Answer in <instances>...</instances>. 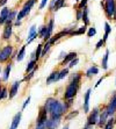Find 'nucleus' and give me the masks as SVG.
<instances>
[{
	"label": "nucleus",
	"mask_w": 116,
	"mask_h": 129,
	"mask_svg": "<svg viewBox=\"0 0 116 129\" xmlns=\"http://www.w3.org/2000/svg\"><path fill=\"white\" fill-rule=\"evenodd\" d=\"M11 70H12V64H7V66L5 68L4 70V73H3V80L4 81H7L9 78V73H11Z\"/></svg>",
	"instance_id": "b1692460"
},
{
	"label": "nucleus",
	"mask_w": 116,
	"mask_h": 129,
	"mask_svg": "<svg viewBox=\"0 0 116 129\" xmlns=\"http://www.w3.org/2000/svg\"><path fill=\"white\" fill-rule=\"evenodd\" d=\"M36 70H37V66H36V68L33 70V71H30L29 73H27V76H26V77H24V78L22 79V81H29L30 79H31V78H33V77H34V75H35Z\"/></svg>",
	"instance_id": "72a5a7b5"
},
{
	"label": "nucleus",
	"mask_w": 116,
	"mask_h": 129,
	"mask_svg": "<svg viewBox=\"0 0 116 129\" xmlns=\"http://www.w3.org/2000/svg\"><path fill=\"white\" fill-rule=\"evenodd\" d=\"M75 1H77V3H79V1H80V0H75Z\"/></svg>",
	"instance_id": "13d9d810"
},
{
	"label": "nucleus",
	"mask_w": 116,
	"mask_h": 129,
	"mask_svg": "<svg viewBox=\"0 0 116 129\" xmlns=\"http://www.w3.org/2000/svg\"><path fill=\"white\" fill-rule=\"evenodd\" d=\"M35 3H36V0H27V1H26V4H24V6L22 7V9H21L20 12L18 13L16 21H21L24 16H27V15L30 13V11H31L33 6L35 5Z\"/></svg>",
	"instance_id": "7ed1b4c3"
},
{
	"label": "nucleus",
	"mask_w": 116,
	"mask_h": 129,
	"mask_svg": "<svg viewBox=\"0 0 116 129\" xmlns=\"http://www.w3.org/2000/svg\"><path fill=\"white\" fill-rule=\"evenodd\" d=\"M108 58H109V50L107 49L103 55V57H102V60H101V65H102V69L103 70H108Z\"/></svg>",
	"instance_id": "5701e85b"
},
{
	"label": "nucleus",
	"mask_w": 116,
	"mask_h": 129,
	"mask_svg": "<svg viewBox=\"0 0 116 129\" xmlns=\"http://www.w3.org/2000/svg\"><path fill=\"white\" fill-rule=\"evenodd\" d=\"M81 80V73H79V72H77V73H73V76H72L71 78V83H75V84H79Z\"/></svg>",
	"instance_id": "473e14b6"
},
{
	"label": "nucleus",
	"mask_w": 116,
	"mask_h": 129,
	"mask_svg": "<svg viewBox=\"0 0 116 129\" xmlns=\"http://www.w3.org/2000/svg\"><path fill=\"white\" fill-rule=\"evenodd\" d=\"M37 36H38V31H37V29H36L35 24H33V26L30 27V29H29V34H28V37H27V43L28 44L31 43L37 37Z\"/></svg>",
	"instance_id": "4468645a"
},
{
	"label": "nucleus",
	"mask_w": 116,
	"mask_h": 129,
	"mask_svg": "<svg viewBox=\"0 0 116 129\" xmlns=\"http://www.w3.org/2000/svg\"><path fill=\"white\" fill-rule=\"evenodd\" d=\"M87 30V26L86 24H84L81 27H79L77 30H72V33L70 34V36H78V35H83V34L86 33Z\"/></svg>",
	"instance_id": "4be33fe9"
},
{
	"label": "nucleus",
	"mask_w": 116,
	"mask_h": 129,
	"mask_svg": "<svg viewBox=\"0 0 116 129\" xmlns=\"http://www.w3.org/2000/svg\"><path fill=\"white\" fill-rule=\"evenodd\" d=\"M43 106L48 109L50 117H54V119H62L63 114L65 113L63 108V102L56 100L55 98H48Z\"/></svg>",
	"instance_id": "f257e3e1"
},
{
	"label": "nucleus",
	"mask_w": 116,
	"mask_h": 129,
	"mask_svg": "<svg viewBox=\"0 0 116 129\" xmlns=\"http://www.w3.org/2000/svg\"><path fill=\"white\" fill-rule=\"evenodd\" d=\"M72 30H74L72 27H71V28H66V29L62 30V31H59V33H57L56 35L51 36V39L49 40V42H50L51 44H55V43H56L57 41H59L62 37H65L66 35H70V34L72 33Z\"/></svg>",
	"instance_id": "0eeeda50"
},
{
	"label": "nucleus",
	"mask_w": 116,
	"mask_h": 129,
	"mask_svg": "<svg viewBox=\"0 0 116 129\" xmlns=\"http://www.w3.org/2000/svg\"><path fill=\"white\" fill-rule=\"evenodd\" d=\"M45 35H47V26H42L41 29H40V31H38L40 39H43V40H44Z\"/></svg>",
	"instance_id": "c9c22d12"
},
{
	"label": "nucleus",
	"mask_w": 116,
	"mask_h": 129,
	"mask_svg": "<svg viewBox=\"0 0 116 129\" xmlns=\"http://www.w3.org/2000/svg\"><path fill=\"white\" fill-rule=\"evenodd\" d=\"M98 73H99V68H98V66H95V65H92L91 68H88V69H87L86 75H85V76H86L87 78H91V77L98 75Z\"/></svg>",
	"instance_id": "412c9836"
},
{
	"label": "nucleus",
	"mask_w": 116,
	"mask_h": 129,
	"mask_svg": "<svg viewBox=\"0 0 116 129\" xmlns=\"http://www.w3.org/2000/svg\"><path fill=\"white\" fill-rule=\"evenodd\" d=\"M6 4H7V0H0V7H3Z\"/></svg>",
	"instance_id": "603ef678"
},
{
	"label": "nucleus",
	"mask_w": 116,
	"mask_h": 129,
	"mask_svg": "<svg viewBox=\"0 0 116 129\" xmlns=\"http://www.w3.org/2000/svg\"><path fill=\"white\" fill-rule=\"evenodd\" d=\"M48 114L49 112L48 109L44 107V106H42L40 107V112H38V116H37V120H36V123H47L48 121Z\"/></svg>",
	"instance_id": "1a4fd4ad"
},
{
	"label": "nucleus",
	"mask_w": 116,
	"mask_h": 129,
	"mask_svg": "<svg viewBox=\"0 0 116 129\" xmlns=\"http://www.w3.org/2000/svg\"><path fill=\"white\" fill-rule=\"evenodd\" d=\"M78 114H79V112H78V111H73V112H71L70 114L65 115V120H67V121L72 120V119H73V117H75Z\"/></svg>",
	"instance_id": "4c0bfd02"
},
{
	"label": "nucleus",
	"mask_w": 116,
	"mask_h": 129,
	"mask_svg": "<svg viewBox=\"0 0 116 129\" xmlns=\"http://www.w3.org/2000/svg\"><path fill=\"white\" fill-rule=\"evenodd\" d=\"M106 111H107L109 117L113 116V115L116 113V91L115 92H113V96H111L109 104L106 106Z\"/></svg>",
	"instance_id": "6e6552de"
},
{
	"label": "nucleus",
	"mask_w": 116,
	"mask_h": 129,
	"mask_svg": "<svg viewBox=\"0 0 116 129\" xmlns=\"http://www.w3.org/2000/svg\"><path fill=\"white\" fill-rule=\"evenodd\" d=\"M66 52L65 51H62V52H60L59 54V56H58V58H59V59H64V58H65V56H66Z\"/></svg>",
	"instance_id": "8fccbe9b"
},
{
	"label": "nucleus",
	"mask_w": 116,
	"mask_h": 129,
	"mask_svg": "<svg viewBox=\"0 0 116 129\" xmlns=\"http://www.w3.org/2000/svg\"><path fill=\"white\" fill-rule=\"evenodd\" d=\"M11 13L9 8L7 7H4L0 12V24H5L7 22V18H8V14Z\"/></svg>",
	"instance_id": "a211bd4d"
},
{
	"label": "nucleus",
	"mask_w": 116,
	"mask_h": 129,
	"mask_svg": "<svg viewBox=\"0 0 116 129\" xmlns=\"http://www.w3.org/2000/svg\"><path fill=\"white\" fill-rule=\"evenodd\" d=\"M54 28H55V20H54V18H51L49 23L47 24V35L44 37V41H49L51 39L52 33H54Z\"/></svg>",
	"instance_id": "f8f14e48"
},
{
	"label": "nucleus",
	"mask_w": 116,
	"mask_h": 129,
	"mask_svg": "<svg viewBox=\"0 0 116 129\" xmlns=\"http://www.w3.org/2000/svg\"><path fill=\"white\" fill-rule=\"evenodd\" d=\"M51 45H52V44H51L49 41H45V44L43 45V49H42V57H44L45 55H47V52L50 50Z\"/></svg>",
	"instance_id": "7c9ffc66"
},
{
	"label": "nucleus",
	"mask_w": 116,
	"mask_h": 129,
	"mask_svg": "<svg viewBox=\"0 0 116 129\" xmlns=\"http://www.w3.org/2000/svg\"><path fill=\"white\" fill-rule=\"evenodd\" d=\"M64 6H65V0H59V1H58V4H57L56 8H55V12H56V11H58L59 8H62V7H64Z\"/></svg>",
	"instance_id": "37998d69"
},
{
	"label": "nucleus",
	"mask_w": 116,
	"mask_h": 129,
	"mask_svg": "<svg viewBox=\"0 0 116 129\" xmlns=\"http://www.w3.org/2000/svg\"><path fill=\"white\" fill-rule=\"evenodd\" d=\"M91 93H92V88H88L85 93V96H84V112L85 113H88L89 112V96H91Z\"/></svg>",
	"instance_id": "dca6fc26"
},
{
	"label": "nucleus",
	"mask_w": 116,
	"mask_h": 129,
	"mask_svg": "<svg viewBox=\"0 0 116 129\" xmlns=\"http://www.w3.org/2000/svg\"><path fill=\"white\" fill-rule=\"evenodd\" d=\"M13 54V47L11 44L5 45L1 50H0V63H5L9 58L12 57Z\"/></svg>",
	"instance_id": "423d86ee"
},
{
	"label": "nucleus",
	"mask_w": 116,
	"mask_h": 129,
	"mask_svg": "<svg viewBox=\"0 0 116 129\" xmlns=\"http://www.w3.org/2000/svg\"><path fill=\"white\" fill-rule=\"evenodd\" d=\"M22 83V80H16L13 83V85L11 86V88H9V92H8V98L9 99H13L16 94H18L19 92V87H20V84Z\"/></svg>",
	"instance_id": "9b49d317"
},
{
	"label": "nucleus",
	"mask_w": 116,
	"mask_h": 129,
	"mask_svg": "<svg viewBox=\"0 0 116 129\" xmlns=\"http://www.w3.org/2000/svg\"><path fill=\"white\" fill-rule=\"evenodd\" d=\"M21 117H22V112H19L16 114L14 115L12 120V124L9 127V129H18L19 124H20V121H21Z\"/></svg>",
	"instance_id": "f3484780"
},
{
	"label": "nucleus",
	"mask_w": 116,
	"mask_h": 129,
	"mask_svg": "<svg viewBox=\"0 0 116 129\" xmlns=\"http://www.w3.org/2000/svg\"><path fill=\"white\" fill-rule=\"evenodd\" d=\"M114 124H115V119L113 116H110L109 119L107 120L106 124L103 126V129H113L114 128Z\"/></svg>",
	"instance_id": "bb28decb"
},
{
	"label": "nucleus",
	"mask_w": 116,
	"mask_h": 129,
	"mask_svg": "<svg viewBox=\"0 0 116 129\" xmlns=\"http://www.w3.org/2000/svg\"><path fill=\"white\" fill-rule=\"evenodd\" d=\"M115 84H116V78H115Z\"/></svg>",
	"instance_id": "bf43d9fd"
},
{
	"label": "nucleus",
	"mask_w": 116,
	"mask_h": 129,
	"mask_svg": "<svg viewBox=\"0 0 116 129\" xmlns=\"http://www.w3.org/2000/svg\"><path fill=\"white\" fill-rule=\"evenodd\" d=\"M108 119H109V115H108L106 108H103V109L100 112V117H99V121H98V126L100 127V128H102V127L106 124Z\"/></svg>",
	"instance_id": "ddd939ff"
},
{
	"label": "nucleus",
	"mask_w": 116,
	"mask_h": 129,
	"mask_svg": "<svg viewBox=\"0 0 116 129\" xmlns=\"http://www.w3.org/2000/svg\"><path fill=\"white\" fill-rule=\"evenodd\" d=\"M96 34V29H95V27H91L88 29V31H87V36L88 37H93V36Z\"/></svg>",
	"instance_id": "a19ab883"
},
{
	"label": "nucleus",
	"mask_w": 116,
	"mask_h": 129,
	"mask_svg": "<svg viewBox=\"0 0 116 129\" xmlns=\"http://www.w3.org/2000/svg\"><path fill=\"white\" fill-rule=\"evenodd\" d=\"M104 42H106V41H104L103 39H101V40H99V42L96 43V45H95V50H99V49L101 48L102 45L104 44Z\"/></svg>",
	"instance_id": "c03bdc74"
},
{
	"label": "nucleus",
	"mask_w": 116,
	"mask_h": 129,
	"mask_svg": "<svg viewBox=\"0 0 116 129\" xmlns=\"http://www.w3.org/2000/svg\"><path fill=\"white\" fill-rule=\"evenodd\" d=\"M67 75H68V68H64L62 71H59V80L63 78H65Z\"/></svg>",
	"instance_id": "58836bf2"
},
{
	"label": "nucleus",
	"mask_w": 116,
	"mask_h": 129,
	"mask_svg": "<svg viewBox=\"0 0 116 129\" xmlns=\"http://www.w3.org/2000/svg\"><path fill=\"white\" fill-rule=\"evenodd\" d=\"M102 80H103V77H102V78H100V79H99L98 81H96V84H95V87H98L99 85L101 84V83H102Z\"/></svg>",
	"instance_id": "3c124183"
},
{
	"label": "nucleus",
	"mask_w": 116,
	"mask_h": 129,
	"mask_svg": "<svg viewBox=\"0 0 116 129\" xmlns=\"http://www.w3.org/2000/svg\"><path fill=\"white\" fill-rule=\"evenodd\" d=\"M30 102V96H28V99H26V101L23 102V105H22V109H24V108L28 106V104Z\"/></svg>",
	"instance_id": "09e8293b"
},
{
	"label": "nucleus",
	"mask_w": 116,
	"mask_h": 129,
	"mask_svg": "<svg viewBox=\"0 0 116 129\" xmlns=\"http://www.w3.org/2000/svg\"><path fill=\"white\" fill-rule=\"evenodd\" d=\"M87 1L88 0H80L79 3H78V5H77V8L78 9H84L85 7H87L86 5H87Z\"/></svg>",
	"instance_id": "ea45409f"
},
{
	"label": "nucleus",
	"mask_w": 116,
	"mask_h": 129,
	"mask_svg": "<svg viewBox=\"0 0 116 129\" xmlns=\"http://www.w3.org/2000/svg\"><path fill=\"white\" fill-rule=\"evenodd\" d=\"M102 7L104 8V13H106V16L107 19L111 20L114 16V12H115L116 8V3L115 0H103L101 3Z\"/></svg>",
	"instance_id": "f03ea898"
},
{
	"label": "nucleus",
	"mask_w": 116,
	"mask_h": 129,
	"mask_svg": "<svg viewBox=\"0 0 116 129\" xmlns=\"http://www.w3.org/2000/svg\"><path fill=\"white\" fill-rule=\"evenodd\" d=\"M84 129H89V128H88V127H84Z\"/></svg>",
	"instance_id": "6e6d98bb"
},
{
	"label": "nucleus",
	"mask_w": 116,
	"mask_h": 129,
	"mask_svg": "<svg viewBox=\"0 0 116 129\" xmlns=\"http://www.w3.org/2000/svg\"><path fill=\"white\" fill-rule=\"evenodd\" d=\"M113 20L116 21V8H115V12H114V16H113Z\"/></svg>",
	"instance_id": "864d4df0"
},
{
	"label": "nucleus",
	"mask_w": 116,
	"mask_h": 129,
	"mask_svg": "<svg viewBox=\"0 0 116 129\" xmlns=\"http://www.w3.org/2000/svg\"><path fill=\"white\" fill-rule=\"evenodd\" d=\"M60 123V119H54L49 117L47 121V129H57Z\"/></svg>",
	"instance_id": "2eb2a0df"
},
{
	"label": "nucleus",
	"mask_w": 116,
	"mask_h": 129,
	"mask_svg": "<svg viewBox=\"0 0 116 129\" xmlns=\"http://www.w3.org/2000/svg\"><path fill=\"white\" fill-rule=\"evenodd\" d=\"M79 63V59H78L77 57L74 58V59H72L70 63H68V69H72V68H74V66H77V64Z\"/></svg>",
	"instance_id": "79ce46f5"
},
{
	"label": "nucleus",
	"mask_w": 116,
	"mask_h": 129,
	"mask_svg": "<svg viewBox=\"0 0 116 129\" xmlns=\"http://www.w3.org/2000/svg\"><path fill=\"white\" fill-rule=\"evenodd\" d=\"M83 21H84V24L88 26L89 24V18H88V8L85 7L83 9Z\"/></svg>",
	"instance_id": "a878e982"
},
{
	"label": "nucleus",
	"mask_w": 116,
	"mask_h": 129,
	"mask_svg": "<svg viewBox=\"0 0 116 129\" xmlns=\"http://www.w3.org/2000/svg\"><path fill=\"white\" fill-rule=\"evenodd\" d=\"M42 49H43V44H42V43H40V44L37 45L36 51H35V59L36 60H38L40 58H42Z\"/></svg>",
	"instance_id": "c85d7f7f"
},
{
	"label": "nucleus",
	"mask_w": 116,
	"mask_h": 129,
	"mask_svg": "<svg viewBox=\"0 0 116 129\" xmlns=\"http://www.w3.org/2000/svg\"><path fill=\"white\" fill-rule=\"evenodd\" d=\"M16 16H18L16 11H11V13L8 14V18H7V22H13V20H14V19H16ZM7 22H6V23H7Z\"/></svg>",
	"instance_id": "f704fd0d"
},
{
	"label": "nucleus",
	"mask_w": 116,
	"mask_h": 129,
	"mask_svg": "<svg viewBox=\"0 0 116 129\" xmlns=\"http://www.w3.org/2000/svg\"><path fill=\"white\" fill-rule=\"evenodd\" d=\"M78 88H79V84H75V83H71L66 86L65 88V93H64V99L68 100V99H73L75 96L78 92Z\"/></svg>",
	"instance_id": "20e7f679"
},
{
	"label": "nucleus",
	"mask_w": 116,
	"mask_h": 129,
	"mask_svg": "<svg viewBox=\"0 0 116 129\" xmlns=\"http://www.w3.org/2000/svg\"><path fill=\"white\" fill-rule=\"evenodd\" d=\"M24 54H26V47H22V48L20 49V51L18 52V55H16V60H18V62H21V60H23Z\"/></svg>",
	"instance_id": "c756f323"
},
{
	"label": "nucleus",
	"mask_w": 116,
	"mask_h": 129,
	"mask_svg": "<svg viewBox=\"0 0 116 129\" xmlns=\"http://www.w3.org/2000/svg\"><path fill=\"white\" fill-rule=\"evenodd\" d=\"M110 33H111V27H110V24L108 23V22H104V35H103L104 41H107L108 36H109Z\"/></svg>",
	"instance_id": "cd10ccee"
},
{
	"label": "nucleus",
	"mask_w": 116,
	"mask_h": 129,
	"mask_svg": "<svg viewBox=\"0 0 116 129\" xmlns=\"http://www.w3.org/2000/svg\"><path fill=\"white\" fill-rule=\"evenodd\" d=\"M12 33H13V23L12 22H7L5 28H4V33H3V39L5 41H8L12 36Z\"/></svg>",
	"instance_id": "9d476101"
},
{
	"label": "nucleus",
	"mask_w": 116,
	"mask_h": 129,
	"mask_svg": "<svg viewBox=\"0 0 116 129\" xmlns=\"http://www.w3.org/2000/svg\"><path fill=\"white\" fill-rule=\"evenodd\" d=\"M49 0H42L41 4H40V9H43L45 7V5H47V3H48Z\"/></svg>",
	"instance_id": "de8ad7c7"
},
{
	"label": "nucleus",
	"mask_w": 116,
	"mask_h": 129,
	"mask_svg": "<svg viewBox=\"0 0 116 129\" xmlns=\"http://www.w3.org/2000/svg\"><path fill=\"white\" fill-rule=\"evenodd\" d=\"M77 20H83V9H78L77 8Z\"/></svg>",
	"instance_id": "a18cd8bd"
},
{
	"label": "nucleus",
	"mask_w": 116,
	"mask_h": 129,
	"mask_svg": "<svg viewBox=\"0 0 116 129\" xmlns=\"http://www.w3.org/2000/svg\"><path fill=\"white\" fill-rule=\"evenodd\" d=\"M77 57V52H68L67 55L65 56V58L62 60V63H60V65L62 66H65V65H67L70 62H71L72 59H74V58Z\"/></svg>",
	"instance_id": "aec40b11"
},
{
	"label": "nucleus",
	"mask_w": 116,
	"mask_h": 129,
	"mask_svg": "<svg viewBox=\"0 0 116 129\" xmlns=\"http://www.w3.org/2000/svg\"><path fill=\"white\" fill-rule=\"evenodd\" d=\"M8 98V90L6 87H0V100Z\"/></svg>",
	"instance_id": "2f4dec72"
},
{
	"label": "nucleus",
	"mask_w": 116,
	"mask_h": 129,
	"mask_svg": "<svg viewBox=\"0 0 116 129\" xmlns=\"http://www.w3.org/2000/svg\"><path fill=\"white\" fill-rule=\"evenodd\" d=\"M0 75H1V66H0Z\"/></svg>",
	"instance_id": "4d7b16f0"
},
{
	"label": "nucleus",
	"mask_w": 116,
	"mask_h": 129,
	"mask_svg": "<svg viewBox=\"0 0 116 129\" xmlns=\"http://www.w3.org/2000/svg\"><path fill=\"white\" fill-rule=\"evenodd\" d=\"M63 129H70V124H65V126H64V128Z\"/></svg>",
	"instance_id": "5fc2aeb1"
},
{
	"label": "nucleus",
	"mask_w": 116,
	"mask_h": 129,
	"mask_svg": "<svg viewBox=\"0 0 116 129\" xmlns=\"http://www.w3.org/2000/svg\"><path fill=\"white\" fill-rule=\"evenodd\" d=\"M58 80H59V71H54L51 72V75H49V77L47 78V84H54Z\"/></svg>",
	"instance_id": "6ab92c4d"
},
{
	"label": "nucleus",
	"mask_w": 116,
	"mask_h": 129,
	"mask_svg": "<svg viewBox=\"0 0 116 129\" xmlns=\"http://www.w3.org/2000/svg\"><path fill=\"white\" fill-rule=\"evenodd\" d=\"M58 1L59 0H50V5H49V11L50 12H55V8H56Z\"/></svg>",
	"instance_id": "e433bc0d"
},
{
	"label": "nucleus",
	"mask_w": 116,
	"mask_h": 129,
	"mask_svg": "<svg viewBox=\"0 0 116 129\" xmlns=\"http://www.w3.org/2000/svg\"><path fill=\"white\" fill-rule=\"evenodd\" d=\"M99 117H100V108H99V107L93 108V111L91 112V114L88 115L86 127L91 128V127H93V126H95V124H98Z\"/></svg>",
	"instance_id": "39448f33"
},
{
	"label": "nucleus",
	"mask_w": 116,
	"mask_h": 129,
	"mask_svg": "<svg viewBox=\"0 0 116 129\" xmlns=\"http://www.w3.org/2000/svg\"><path fill=\"white\" fill-rule=\"evenodd\" d=\"M35 129H47V123H36Z\"/></svg>",
	"instance_id": "49530a36"
},
{
	"label": "nucleus",
	"mask_w": 116,
	"mask_h": 129,
	"mask_svg": "<svg viewBox=\"0 0 116 129\" xmlns=\"http://www.w3.org/2000/svg\"><path fill=\"white\" fill-rule=\"evenodd\" d=\"M36 66H37V60H36V59H31L29 63H28L27 68H26V73H29L30 71H33Z\"/></svg>",
	"instance_id": "393cba45"
}]
</instances>
